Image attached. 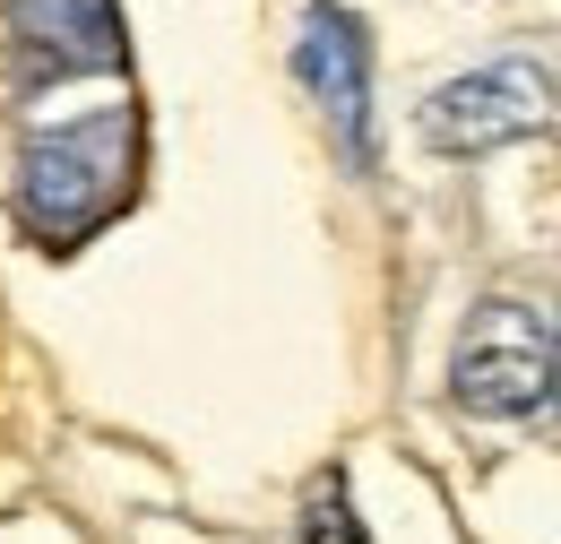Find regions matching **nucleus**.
<instances>
[{"label":"nucleus","instance_id":"2","mask_svg":"<svg viewBox=\"0 0 561 544\" xmlns=\"http://www.w3.org/2000/svg\"><path fill=\"white\" fill-rule=\"evenodd\" d=\"M449 389L467 415H536L561 389V329L510 294L476 303L458 329V354H449Z\"/></svg>","mask_w":561,"mask_h":544},{"label":"nucleus","instance_id":"5","mask_svg":"<svg viewBox=\"0 0 561 544\" xmlns=\"http://www.w3.org/2000/svg\"><path fill=\"white\" fill-rule=\"evenodd\" d=\"M18 53H26V78H95V69H122L130 44H122V9L113 0H0Z\"/></svg>","mask_w":561,"mask_h":544},{"label":"nucleus","instance_id":"1","mask_svg":"<svg viewBox=\"0 0 561 544\" xmlns=\"http://www.w3.org/2000/svg\"><path fill=\"white\" fill-rule=\"evenodd\" d=\"M130 165H139V122H130V104L44 131L26 147V165H18V225H26L44 251L87 242V234L122 207Z\"/></svg>","mask_w":561,"mask_h":544},{"label":"nucleus","instance_id":"4","mask_svg":"<svg viewBox=\"0 0 561 544\" xmlns=\"http://www.w3.org/2000/svg\"><path fill=\"white\" fill-rule=\"evenodd\" d=\"M294 69H302V95L329 113V138L354 173L380 165V138H371V44L337 0H311L302 9V44H294Z\"/></svg>","mask_w":561,"mask_h":544},{"label":"nucleus","instance_id":"3","mask_svg":"<svg viewBox=\"0 0 561 544\" xmlns=\"http://www.w3.org/2000/svg\"><path fill=\"white\" fill-rule=\"evenodd\" d=\"M545 122H553V87H545L536 61H484L415 104V131L440 156H492L510 138H536Z\"/></svg>","mask_w":561,"mask_h":544}]
</instances>
